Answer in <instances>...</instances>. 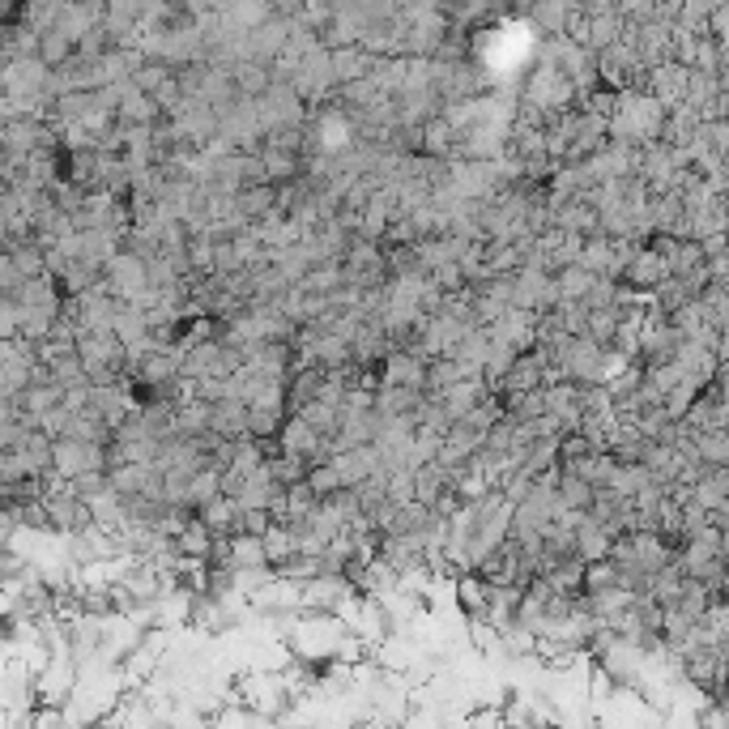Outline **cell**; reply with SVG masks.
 I'll return each mask as SVG.
<instances>
[{
  "instance_id": "obj_1",
  "label": "cell",
  "mask_w": 729,
  "mask_h": 729,
  "mask_svg": "<svg viewBox=\"0 0 729 729\" xmlns=\"http://www.w3.org/2000/svg\"><path fill=\"white\" fill-rule=\"evenodd\" d=\"M670 277H674L670 261H665L657 248L645 243V248L631 257V265H627V277H623V282H627L631 291H640V295H652V291H657V286H665Z\"/></svg>"
},
{
  "instance_id": "obj_2",
  "label": "cell",
  "mask_w": 729,
  "mask_h": 729,
  "mask_svg": "<svg viewBox=\"0 0 729 729\" xmlns=\"http://www.w3.org/2000/svg\"><path fill=\"white\" fill-rule=\"evenodd\" d=\"M453 597H457V611L474 623V618H487L491 614V584L478 572H465L453 580Z\"/></svg>"
},
{
  "instance_id": "obj_3",
  "label": "cell",
  "mask_w": 729,
  "mask_h": 729,
  "mask_svg": "<svg viewBox=\"0 0 729 729\" xmlns=\"http://www.w3.org/2000/svg\"><path fill=\"white\" fill-rule=\"evenodd\" d=\"M611 550H614V537L606 525H597L593 516L576 529V555L584 559V563H602V559H611Z\"/></svg>"
},
{
  "instance_id": "obj_4",
  "label": "cell",
  "mask_w": 729,
  "mask_h": 729,
  "mask_svg": "<svg viewBox=\"0 0 729 729\" xmlns=\"http://www.w3.org/2000/svg\"><path fill=\"white\" fill-rule=\"evenodd\" d=\"M695 457L699 465H708V469H729V431H704V435H695Z\"/></svg>"
},
{
  "instance_id": "obj_5",
  "label": "cell",
  "mask_w": 729,
  "mask_h": 729,
  "mask_svg": "<svg viewBox=\"0 0 729 729\" xmlns=\"http://www.w3.org/2000/svg\"><path fill=\"white\" fill-rule=\"evenodd\" d=\"M230 546H235V572H261L269 568V550H265V537H230Z\"/></svg>"
},
{
  "instance_id": "obj_6",
  "label": "cell",
  "mask_w": 729,
  "mask_h": 729,
  "mask_svg": "<svg viewBox=\"0 0 729 729\" xmlns=\"http://www.w3.org/2000/svg\"><path fill=\"white\" fill-rule=\"evenodd\" d=\"M559 499H563V508H572V512H593V499H597V491L584 482V478H576V474H563L559 469Z\"/></svg>"
},
{
  "instance_id": "obj_7",
  "label": "cell",
  "mask_w": 729,
  "mask_h": 729,
  "mask_svg": "<svg viewBox=\"0 0 729 729\" xmlns=\"http://www.w3.org/2000/svg\"><path fill=\"white\" fill-rule=\"evenodd\" d=\"M214 499H223V474L201 469V474L189 482V512H205Z\"/></svg>"
},
{
  "instance_id": "obj_8",
  "label": "cell",
  "mask_w": 729,
  "mask_h": 729,
  "mask_svg": "<svg viewBox=\"0 0 729 729\" xmlns=\"http://www.w3.org/2000/svg\"><path fill=\"white\" fill-rule=\"evenodd\" d=\"M214 542H218V537H214L209 529H205V525H201V516L192 521L184 534L175 537L180 555H184V559H201V563H209V550H214Z\"/></svg>"
},
{
  "instance_id": "obj_9",
  "label": "cell",
  "mask_w": 729,
  "mask_h": 729,
  "mask_svg": "<svg viewBox=\"0 0 729 729\" xmlns=\"http://www.w3.org/2000/svg\"><path fill=\"white\" fill-rule=\"evenodd\" d=\"M534 22L546 26L550 38H568V22H572V4H537Z\"/></svg>"
},
{
  "instance_id": "obj_10",
  "label": "cell",
  "mask_w": 729,
  "mask_h": 729,
  "mask_svg": "<svg viewBox=\"0 0 729 729\" xmlns=\"http://www.w3.org/2000/svg\"><path fill=\"white\" fill-rule=\"evenodd\" d=\"M307 487L316 491V499H320V503H324V499H333L338 491H345V487H342V474L333 469V460H329V465H316V469L307 474Z\"/></svg>"
},
{
  "instance_id": "obj_11",
  "label": "cell",
  "mask_w": 729,
  "mask_h": 729,
  "mask_svg": "<svg viewBox=\"0 0 729 729\" xmlns=\"http://www.w3.org/2000/svg\"><path fill=\"white\" fill-rule=\"evenodd\" d=\"M273 525H277V516L269 508H243V534L248 537H269Z\"/></svg>"
}]
</instances>
